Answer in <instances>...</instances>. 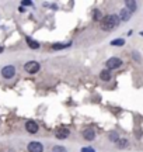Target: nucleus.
Returning <instances> with one entry per match:
<instances>
[{
    "label": "nucleus",
    "instance_id": "2",
    "mask_svg": "<svg viewBox=\"0 0 143 152\" xmlns=\"http://www.w3.org/2000/svg\"><path fill=\"white\" fill-rule=\"evenodd\" d=\"M24 69H25V72H28V73L34 75V73L39 72V69H41V65H39L37 61H30V62H27V64L24 65Z\"/></svg>",
    "mask_w": 143,
    "mask_h": 152
},
{
    "label": "nucleus",
    "instance_id": "7",
    "mask_svg": "<svg viewBox=\"0 0 143 152\" xmlns=\"http://www.w3.org/2000/svg\"><path fill=\"white\" fill-rule=\"evenodd\" d=\"M25 130L30 132V134H37L38 132V124L35 121H27L25 123Z\"/></svg>",
    "mask_w": 143,
    "mask_h": 152
},
{
    "label": "nucleus",
    "instance_id": "22",
    "mask_svg": "<svg viewBox=\"0 0 143 152\" xmlns=\"http://www.w3.org/2000/svg\"><path fill=\"white\" fill-rule=\"evenodd\" d=\"M140 34H142V37H143V31H142V33H140Z\"/></svg>",
    "mask_w": 143,
    "mask_h": 152
},
{
    "label": "nucleus",
    "instance_id": "14",
    "mask_svg": "<svg viewBox=\"0 0 143 152\" xmlns=\"http://www.w3.org/2000/svg\"><path fill=\"white\" fill-rule=\"evenodd\" d=\"M128 144H129V142H128V140H125V138H119V141L116 142V147L124 149V148L128 147Z\"/></svg>",
    "mask_w": 143,
    "mask_h": 152
},
{
    "label": "nucleus",
    "instance_id": "13",
    "mask_svg": "<svg viewBox=\"0 0 143 152\" xmlns=\"http://www.w3.org/2000/svg\"><path fill=\"white\" fill-rule=\"evenodd\" d=\"M27 42H28V47H30V48H34V49H38L39 48V44L37 42V41L31 39L30 37H27Z\"/></svg>",
    "mask_w": 143,
    "mask_h": 152
},
{
    "label": "nucleus",
    "instance_id": "15",
    "mask_svg": "<svg viewBox=\"0 0 143 152\" xmlns=\"http://www.w3.org/2000/svg\"><path fill=\"white\" fill-rule=\"evenodd\" d=\"M125 44V39H122V38H118V39H114L111 45H114V47H122Z\"/></svg>",
    "mask_w": 143,
    "mask_h": 152
},
{
    "label": "nucleus",
    "instance_id": "5",
    "mask_svg": "<svg viewBox=\"0 0 143 152\" xmlns=\"http://www.w3.org/2000/svg\"><path fill=\"white\" fill-rule=\"evenodd\" d=\"M28 152H44V145L38 141H32L28 144Z\"/></svg>",
    "mask_w": 143,
    "mask_h": 152
},
{
    "label": "nucleus",
    "instance_id": "8",
    "mask_svg": "<svg viewBox=\"0 0 143 152\" xmlns=\"http://www.w3.org/2000/svg\"><path fill=\"white\" fill-rule=\"evenodd\" d=\"M83 138L87 140V141H93L95 138V131L91 130V128H87V130L83 131Z\"/></svg>",
    "mask_w": 143,
    "mask_h": 152
},
{
    "label": "nucleus",
    "instance_id": "9",
    "mask_svg": "<svg viewBox=\"0 0 143 152\" xmlns=\"http://www.w3.org/2000/svg\"><path fill=\"white\" fill-rule=\"evenodd\" d=\"M131 16H132V13L125 7V9H122L121 13H119V20H121V21H128V20L131 18Z\"/></svg>",
    "mask_w": 143,
    "mask_h": 152
},
{
    "label": "nucleus",
    "instance_id": "19",
    "mask_svg": "<svg viewBox=\"0 0 143 152\" xmlns=\"http://www.w3.org/2000/svg\"><path fill=\"white\" fill-rule=\"evenodd\" d=\"M82 152H95V151H94L93 148H90V147H88V148H83Z\"/></svg>",
    "mask_w": 143,
    "mask_h": 152
},
{
    "label": "nucleus",
    "instance_id": "11",
    "mask_svg": "<svg viewBox=\"0 0 143 152\" xmlns=\"http://www.w3.org/2000/svg\"><path fill=\"white\" fill-rule=\"evenodd\" d=\"M125 6H126V9L131 11V13H135V11H136V1L126 0V1H125Z\"/></svg>",
    "mask_w": 143,
    "mask_h": 152
},
{
    "label": "nucleus",
    "instance_id": "1",
    "mask_svg": "<svg viewBox=\"0 0 143 152\" xmlns=\"http://www.w3.org/2000/svg\"><path fill=\"white\" fill-rule=\"evenodd\" d=\"M121 23L119 20V16L116 14H110V16H105L100 20V28L103 31H111L115 27H118V24Z\"/></svg>",
    "mask_w": 143,
    "mask_h": 152
},
{
    "label": "nucleus",
    "instance_id": "6",
    "mask_svg": "<svg viewBox=\"0 0 143 152\" xmlns=\"http://www.w3.org/2000/svg\"><path fill=\"white\" fill-rule=\"evenodd\" d=\"M69 135H70V131L67 130V128H65V127H59V128L55 131V137L58 140H65V138H67Z\"/></svg>",
    "mask_w": 143,
    "mask_h": 152
},
{
    "label": "nucleus",
    "instance_id": "17",
    "mask_svg": "<svg viewBox=\"0 0 143 152\" xmlns=\"http://www.w3.org/2000/svg\"><path fill=\"white\" fill-rule=\"evenodd\" d=\"M93 18H94V21H100V18H101V13H100V10H94Z\"/></svg>",
    "mask_w": 143,
    "mask_h": 152
},
{
    "label": "nucleus",
    "instance_id": "3",
    "mask_svg": "<svg viewBox=\"0 0 143 152\" xmlns=\"http://www.w3.org/2000/svg\"><path fill=\"white\" fill-rule=\"evenodd\" d=\"M14 75H16V68L13 65H7L1 69V76L4 79H11V77H14Z\"/></svg>",
    "mask_w": 143,
    "mask_h": 152
},
{
    "label": "nucleus",
    "instance_id": "21",
    "mask_svg": "<svg viewBox=\"0 0 143 152\" xmlns=\"http://www.w3.org/2000/svg\"><path fill=\"white\" fill-rule=\"evenodd\" d=\"M3 49H4V48H3V47H0V54L3 52Z\"/></svg>",
    "mask_w": 143,
    "mask_h": 152
},
{
    "label": "nucleus",
    "instance_id": "18",
    "mask_svg": "<svg viewBox=\"0 0 143 152\" xmlns=\"http://www.w3.org/2000/svg\"><path fill=\"white\" fill-rule=\"evenodd\" d=\"M52 152H66V149L63 147H61V145H56V147L52 148Z\"/></svg>",
    "mask_w": 143,
    "mask_h": 152
},
{
    "label": "nucleus",
    "instance_id": "20",
    "mask_svg": "<svg viewBox=\"0 0 143 152\" xmlns=\"http://www.w3.org/2000/svg\"><path fill=\"white\" fill-rule=\"evenodd\" d=\"M22 6H32V1H22Z\"/></svg>",
    "mask_w": 143,
    "mask_h": 152
},
{
    "label": "nucleus",
    "instance_id": "16",
    "mask_svg": "<svg viewBox=\"0 0 143 152\" xmlns=\"http://www.w3.org/2000/svg\"><path fill=\"white\" fill-rule=\"evenodd\" d=\"M110 140L112 142H115V144H116V142L119 141V135H118L116 132H111V134H110Z\"/></svg>",
    "mask_w": 143,
    "mask_h": 152
},
{
    "label": "nucleus",
    "instance_id": "12",
    "mask_svg": "<svg viewBox=\"0 0 143 152\" xmlns=\"http://www.w3.org/2000/svg\"><path fill=\"white\" fill-rule=\"evenodd\" d=\"M72 44L69 42V44H53L52 45V49H55V51H59V49H63V48H67V47H70Z\"/></svg>",
    "mask_w": 143,
    "mask_h": 152
},
{
    "label": "nucleus",
    "instance_id": "10",
    "mask_svg": "<svg viewBox=\"0 0 143 152\" xmlns=\"http://www.w3.org/2000/svg\"><path fill=\"white\" fill-rule=\"evenodd\" d=\"M100 79L103 82H108L111 79V73L108 69H104V71H101L100 72Z\"/></svg>",
    "mask_w": 143,
    "mask_h": 152
},
{
    "label": "nucleus",
    "instance_id": "4",
    "mask_svg": "<svg viewBox=\"0 0 143 152\" xmlns=\"http://www.w3.org/2000/svg\"><path fill=\"white\" fill-rule=\"evenodd\" d=\"M107 68H108V71L110 69H116V68H119V66H122V61L119 59V58H110V59L107 61Z\"/></svg>",
    "mask_w": 143,
    "mask_h": 152
}]
</instances>
